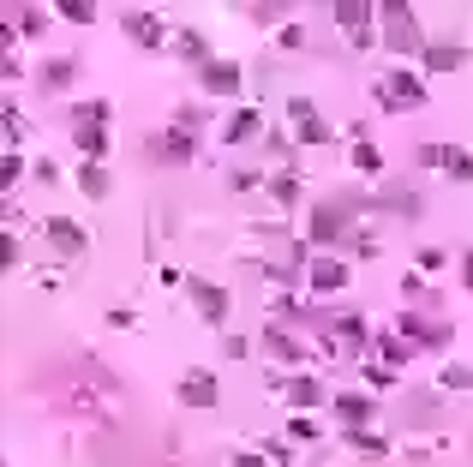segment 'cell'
<instances>
[{
    "mask_svg": "<svg viewBox=\"0 0 473 467\" xmlns=\"http://www.w3.org/2000/svg\"><path fill=\"white\" fill-rule=\"evenodd\" d=\"M377 43H384L396 60H408V55H419V48H426L419 18H414V6H408V0H377Z\"/></svg>",
    "mask_w": 473,
    "mask_h": 467,
    "instance_id": "6da1fadb",
    "label": "cell"
},
{
    "mask_svg": "<svg viewBox=\"0 0 473 467\" xmlns=\"http://www.w3.org/2000/svg\"><path fill=\"white\" fill-rule=\"evenodd\" d=\"M372 90H377V108H384V114H414V108H426V78H419V72H408V66H389Z\"/></svg>",
    "mask_w": 473,
    "mask_h": 467,
    "instance_id": "7a4b0ae2",
    "label": "cell"
},
{
    "mask_svg": "<svg viewBox=\"0 0 473 467\" xmlns=\"http://www.w3.org/2000/svg\"><path fill=\"white\" fill-rule=\"evenodd\" d=\"M330 13H336V25H342V36L354 48H372L377 43V30H372L377 6H372V0H330Z\"/></svg>",
    "mask_w": 473,
    "mask_h": 467,
    "instance_id": "3957f363",
    "label": "cell"
},
{
    "mask_svg": "<svg viewBox=\"0 0 473 467\" xmlns=\"http://www.w3.org/2000/svg\"><path fill=\"white\" fill-rule=\"evenodd\" d=\"M150 156L156 162H168V168H186L192 156H198V138H192V127H168L150 138Z\"/></svg>",
    "mask_w": 473,
    "mask_h": 467,
    "instance_id": "277c9868",
    "label": "cell"
},
{
    "mask_svg": "<svg viewBox=\"0 0 473 467\" xmlns=\"http://www.w3.org/2000/svg\"><path fill=\"white\" fill-rule=\"evenodd\" d=\"M287 127H294V144H330V127H324V114H317L306 96H287Z\"/></svg>",
    "mask_w": 473,
    "mask_h": 467,
    "instance_id": "5b68a950",
    "label": "cell"
},
{
    "mask_svg": "<svg viewBox=\"0 0 473 467\" xmlns=\"http://www.w3.org/2000/svg\"><path fill=\"white\" fill-rule=\"evenodd\" d=\"M198 85H204V96H240L246 72H240V60H222V55H216L210 66H198Z\"/></svg>",
    "mask_w": 473,
    "mask_h": 467,
    "instance_id": "8992f818",
    "label": "cell"
},
{
    "mask_svg": "<svg viewBox=\"0 0 473 467\" xmlns=\"http://www.w3.org/2000/svg\"><path fill=\"white\" fill-rule=\"evenodd\" d=\"M186 294H192V306H198L204 324H228V288H222V282H204V276H192Z\"/></svg>",
    "mask_w": 473,
    "mask_h": 467,
    "instance_id": "52a82bcc",
    "label": "cell"
},
{
    "mask_svg": "<svg viewBox=\"0 0 473 467\" xmlns=\"http://www.w3.org/2000/svg\"><path fill=\"white\" fill-rule=\"evenodd\" d=\"M216 396H222V390H216V378L204 366L180 371V383H174V401H180V408H216Z\"/></svg>",
    "mask_w": 473,
    "mask_h": 467,
    "instance_id": "ba28073f",
    "label": "cell"
},
{
    "mask_svg": "<svg viewBox=\"0 0 473 467\" xmlns=\"http://www.w3.org/2000/svg\"><path fill=\"white\" fill-rule=\"evenodd\" d=\"M43 234H48V252H55V258H78V252L90 246V234L72 222V216H48Z\"/></svg>",
    "mask_w": 473,
    "mask_h": 467,
    "instance_id": "9c48e42d",
    "label": "cell"
},
{
    "mask_svg": "<svg viewBox=\"0 0 473 467\" xmlns=\"http://www.w3.org/2000/svg\"><path fill=\"white\" fill-rule=\"evenodd\" d=\"M306 282H312V294H342L347 288V264L342 258H312V264H306Z\"/></svg>",
    "mask_w": 473,
    "mask_h": 467,
    "instance_id": "30bf717a",
    "label": "cell"
},
{
    "mask_svg": "<svg viewBox=\"0 0 473 467\" xmlns=\"http://www.w3.org/2000/svg\"><path fill=\"white\" fill-rule=\"evenodd\" d=\"M252 138H264V114L258 108H234L228 127H222V144H252Z\"/></svg>",
    "mask_w": 473,
    "mask_h": 467,
    "instance_id": "8fae6325",
    "label": "cell"
},
{
    "mask_svg": "<svg viewBox=\"0 0 473 467\" xmlns=\"http://www.w3.org/2000/svg\"><path fill=\"white\" fill-rule=\"evenodd\" d=\"M120 30H126L138 48H162V18L156 13H126V18H120Z\"/></svg>",
    "mask_w": 473,
    "mask_h": 467,
    "instance_id": "7c38bea8",
    "label": "cell"
},
{
    "mask_svg": "<svg viewBox=\"0 0 473 467\" xmlns=\"http://www.w3.org/2000/svg\"><path fill=\"white\" fill-rule=\"evenodd\" d=\"M330 408H336V420H342L347 425V431H359V425H372V401H366V396H354V390H347V396H330Z\"/></svg>",
    "mask_w": 473,
    "mask_h": 467,
    "instance_id": "4fadbf2b",
    "label": "cell"
},
{
    "mask_svg": "<svg viewBox=\"0 0 473 467\" xmlns=\"http://www.w3.org/2000/svg\"><path fill=\"white\" fill-rule=\"evenodd\" d=\"M461 60H468V48H461V43H426V48H419V66H426V72H456Z\"/></svg>",
    "mask_w": 473,
    "mask_h": 467,
    "instance_id": "5bb4252c",
    "label": "cell"
},
{
    "mask_svg": "<svg viewBox=\"0 0 473 467\" xmlns=\"http://www.w3.org/2000/svg\"><path fill=\"white\" fill-rule=\"evenodd\" d=\"M72 144L85 150V162H102V156L115 150V132L108 127H72Z\"/></svg>",
    "mask_w": 473,
    "mask_h": 467,
    "instance_id": "9a60e30c",
    "label": "cell"
},
{
    "mask_svg": "<svg viewBox=\"0 0 473 467\" xmlns=\"http://www.w3.org/2000/svg\"><path fill=\"white\" fill-rule=\"evenodd\" d=\"M66 120H72V127H108V120H115V102H108V96L72 102V108H66Z\"/></svg>",
    "mask_w": 473,
    "mask_h": 467,
    "instance_id": "2e32d148",
    "label": "cell"
},
{
    "mask_svg": "<svg viewBox=\"0 0 473 467\" xmlns=\"http://www.w3.org/2000/svg\"><path fill=\"white\" fill-rule=\"evenodd\" d=\"M174 55L180 60H192V66H210V43H204V30H180V36H174Z\"/></svg>",
    "mask_w": 473,
    "mask_h": 467,
    "instance_id": "e0dca14e",
    "label": "cell"
},
{
    "mask_svg": "<svg viewBox=\"0 0 473 467\" xmlns=\"http://www.w3.org/2000/svg\"><path fill=\"white\" fill-rule=\"evenodd\" d=\"M287 396L300 401V408H317V401H330V390H324V383H317V378H306V371H300V378L287 383Z\"/></svg>",
    "mask_w": 473,
    "mask_h": 467,
    "instance_id": "ac0fdd59",
    "label": "cell"
},
{
    "mask_svg": "<svg viewBox=\"0 0 473 467\" xmlns=\"http://www.w3.org/2000/svg\"><path fill=\"white\" fill-rule=\"evenodd\" d=\"M78 192H85V198H108V168H102V162H85V168H78Z\"/></svg>",
    "mask_w": 473,
    "mask_h": 467,
    "instance_id": "d6986e66",
    "label": "cell"
},
{
    "mask_svg": "<svg viewBox=\"0 0 473 467\" xmlns=\"http://www.w3.org/2000/svg\"><path fill=\"white\" fill-rule=\"evenodd\" d=\"M264 186H270V198L282 204V210H294V204H300V180H294V174H270Z\"/></svg>",
    "mask_w": 473,
    "mask_h": 467,
    "instance_id": "ffe728a7",
    "label": "cell"
},
{
    "mask_svg": "<svg viewBox=\"0 0 473 467\" xmlns=\"http://www.w3.org/2000/svg\"><path fill=\"white\" fill-rule=\"evenodd\" d=\"M264 348H270L276 360H306V348L287 336V330H264Z\"/></svg>",
    "mask_w": 473,
    "mask_h": 467,
    "instance_id": "44dd1931",
    "label": "cell"
},
{
    "mask_svg": "<svg viewBox=\"0 0 473 467\" xmlns=\"http://www.w3.org/2000/svg\"><path fill=\"white\" fill-rule=\"evenodd\" d=\"M55 13L72 25H96V0H55Z\"/></svg>",
    "mask_w": 473,
    "mask_h": 467,
    "instance_id": "7402d4cb",
    "label": "cell"
},
{
    "mask_svg": "<svg viewBox=\"0 0 473 467\" xmlns=\"http://www.w3.org/2000/svg\"><path fill=\"white\" fill-rule=\"evenodd\" d=\"M354 168L359 174H377V168H384V156H377L372 138H354Z\"/></svg>",
    "mask_w": 473,
    "mask_h": 467,
    "instance_id": "603a6c76",
    "label": "cell"
},
{
    "mask_svg": "<svg viewBox=\"0 0 473 467\" xmlns=\"http://www.w3.org/2000/svg\"><path fill=\"white\" fill-rule=\"evenodd\" d=\"M336 341H342V348H359V341H366V318H336Z\"/></svg>",
    "mask_w": 473,
    "mask_h": 467,
    "instance_id": "cb8c5ba5",
    "label": "cell"
},
{
    "mask_svg": "<svg viewBox=\"0 0 473 467\" xmlns=\"http://www.w3.org/2000/svg\"><path fill=\"white\" fill-rule=\"evenodd\" d=\"M444 174H456V180H468V186H473V156L449 144V150H444Z\"/></svg>",
    "mask_w": 473,
    "mask_h": 467,
    "instance_id": "d4e9b609",
    "label": "cell"
},
{
    "mask_svg": "<svg viewBox=\"0 0 473 467\" xmlns=\"http://www.w3.org/2000/svg\"><path fill=\"white\" fill-rule=\"evenodd\" d=\"M438 390H473V366H444L438 371Z\"/></svg>",
    "mask_w": 473,
    "mask_h": 467,
    "instance_id": "484cf974",
    "label": "cell"
},
{
    "mask_svg": "<svg viewBox=\"0 0 473 467\" xmlns=\"http://www.w3.org/2000/svg\"><path fill=\"white\" fill-rule=\"evenodd\" d=\"M377 348H384V360H389V366H408V354H414V341H408V336H384Z\"/></svg>",
    "mask_w": 473,
    "mask_h": 467,
    "instance_id": "4316f807",
    "label": "cell"
},
{
    "mask_svg": "<svg viewBox=\"0 0 473 467\" xmlns=\"http://www.w3.org/2000/svg\"><path fill=\"white\" fill-rule=\"evenodd\" d=\"M60 85H72V60H48L43 66V90H60Z\"/></svg>",
    "mask_w": 473,
    "mask_h": 467,
    "instance_id": "83f0119b",
    "label": "cell"
},
{
    "mask_svg": "<svg viewBox=\"0 0 473 467\" xmlns=\"http://www.w3.org/2000/svg\"><path fill=\"white\" fill-rule=\"evenodd\" d=\"M347 443H359L366 455H384V450H389V443L377 438V431H366V425H359V431H347Z\"/></svg>",
    "mask_w": 473,
    "mask_h": 467,
    "instance_id": "f1b7e54d",
    "label": "cell"
},
{
    "mask_svg": "<svg viewBox=\"0 0 473 467\" xmlns=\"http://www.w3.org/2000/svg\"><path fill=\"white\" fill-rule=\"evenodd\" d=\"M312 438H317V425L306 420V413H300V420H287V443H312Z\"/></svg>",
    "mask_w": 473,
    "mask_h": 467,
    "instance_id": "f546056e",
    "label": "cell"
},
{
    "mask_svg": "<svg viewBox=\"0 0 473 467\" xmlns=\"http://www.w3.org/2000/svg\"><path fill=\"white\" fill-rule=\"evenodd\" d=\"M287 18V0H258V25H282Z\"/></svg>",
    "mask_w": 473,
    "mask_h": 467,
    "instance_id": "4dcf8cb0",
    "label": "cell"
},
{
    "mask_svg": "<svg viewBox=\"0 0 473 467\" xmlns=\"http://www.w3.org/2000/svg\"><path fill=\"white\" fill-rule=\"evenodd\" d=\"M228 467H276V462H270L264 450H234V462H228Z\"/></svg>",
    "mask_w": 473,
    "mask_h": 467,
    "instance_id": "1f68e13d",
    "label": "cell"
},
{
    "mask_svg": "<svg viewBox=\"0 0 473 467\" xmlns=\"http://www.w3.org/2000/svg\"><path fill=\"white\" fill-rule=\"evenodd\" d=\"M366 383H372V390H389V383H396V371H389V366H366Z\"/></svg>",
    "mask_w": 473,
    "mask_h": 467,
    "instance_id": "d6a6232c",
    "label": "cell"
},
{
    "mask_svg": "<svg viewBox=\"0 0 473 467\" xmlns=\"http://www.w3.org/2000/svg\"><path fill=\"white\" fill-rule=\"evenodd\" d=\"M419 162L426 168H444V144H419Z\"/></svg>",
    "mask_w": 473,
    "mask_h": 467,
    "instance_id": "836d02e7",
    "label": "cell"
},
{
    "mask_svg": "<svg viewBox=\"0 0 473 467\" xmlns=\"http://www.w3.org/2000/svg\"><path fill=\"white\" fill-rule=\"evenodd\" d=\"M18 174H25V162H18V156H6V162H0V180L18 186Z\"/></svg>",
    "mask_w": 473,
    "mask_h": 467,
    "instance_id": "e575fe53",
    "label": "cell"
},
{
    "mask_svg": "<svg viewBox=\"0 0 473 467\" xmlns=\"http://www.w3.org/2000/svg\"><path fill=\"white\" fill-rule=\"evenodd\" d=\"M461 276H468V288H473V252H468V258H461Z\"/></svg>",
    "mask_w": 473,
    "mask_h": 467,
    "instance_id": "d590c367",
    "label": "cell"
}]
</instances>
